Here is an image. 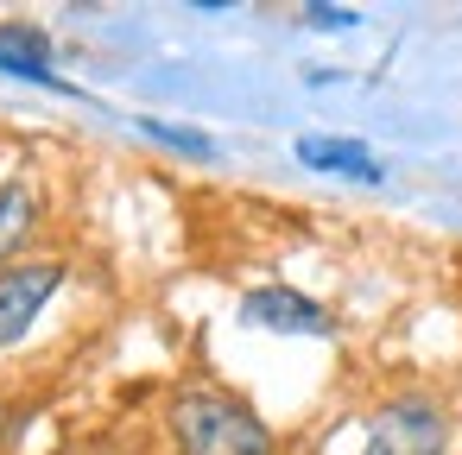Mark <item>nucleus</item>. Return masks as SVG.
Returning <instances> with one entry per match:
<instances>
[{
	"mask_svg": "<svg viewBox=\"0 0 462 455\" xmlns=\"http://www.w3.org/2000/svg\"><path fill=\"white\" fill-rule=\"evenodd\" d=\"M165 430H171L178 455H279L260 411L216 386H178L165 405Z\"/></svg>",
	"mask_w": 462,
	"mask_h": 455,
	"instance_id": "nucleus-1",
	"label": "nucleus"
},
{
	"mask_svg": "<svg viewBox=\"0 0 462 455\" xmlns=\"http://www.w3.org/2000/svg\"><path fill=\"white\" fill-rule=\"evenodd\" d=\"M449 449V411L424 392H399L374 411L361 455H443Z\"/></svg>",
	"mask_w": 462,
	"mask_h": 455,
	"instance_id": "nucleus-2",
	"label": "nucleus"
},
{
	"mask_svg": "<svg viewBox=\"0 0 462 455\" xmlns=\"http://www.w3.org/2000/svg\"><path fill=\"white\" fill-rule=\"evenodd\" d=\"M58 285H64L58 259H32V266H7V272H0V354H7L45 316V304L58 297Z\"/></svg>",
	"mask_w": 462,
	"mask_h": 455,
	"instance_id": "nucleus-3",
	"label": "nucleus"
},
{
	"mask_svg": "<svg viewBox=\"0 0 462 455\" xmlns=\"http://www.w3.org/2000/svg\"><path fill=\"white\" fill-rule=\"evenodd\" d=\"M241 323L273 329V335H329V310L291 285H260L241 297Z\"/></svg>",
	"mask_w": 462,
	"mask_h": 455,
	"instance_id": "nucleus-4",
	"label": "nucleus"
},
{
	"mask_svg": "<svg viewBox=\"0 0 462 455\" xmlns=\"http://www.w3.org/2000/svg\"><path fill=\"white\" fill-rule=\"evenodd\" d=\"M298 159H304L310 171H342V177H355V184H380V177H386V165H380L361 140H298Z\"/></svg>",
	"mask_w": 462,
	"mask_h": 455,
	"instance_id": "nucleus-5",
	"label": "nucleus"
},
{
	"mask_svg": "<svg viewBox=\"0 0 462 455\" xmlns=\"http://www.w3.org/2000/svg\"><path fill=\"white\" fill-rule=\"evenodd\" d=\"M32 228H39V190L32 184H0V272L32 241Z\"/></svg>",
	"mask_w": 462,
	"mask_h": 455,
	"instance_id": "nucleus-6",
	"label": "nucleus"
},
{
	"mask_svg": "<svg viewBox=\"0 0 462 455\" xmlns=\"http://www.w3.org/2000/svg\"><path fill=\"white\" fill-rule=\"evenodd\" d=\"M140 133L159 140V146H171V152H190V159H209V152H216L203 133H184V127H171V121H140Z\"/></svg>",
	"mask_w": 462,
	"mask_h": 455,
	"instance_id": "nucleus-7",
	"label": "nucleus"
},
{
	"mask_svg": "<svg viewBox=\"0 0 462 455\" xmlns=\"http://www.w3.org/2000/svg\"><path fill=\"white\" fill-rule=\"evenodd\" d=\"M304 20H310L317 32H342V26H355V14H348V7H304Z\"/></svg>",
	"mask_w": 462,
	"mask_h": 455,
	"instance_id": "nucleus-8",
	"label": "nucleus"
}]
</instances>
